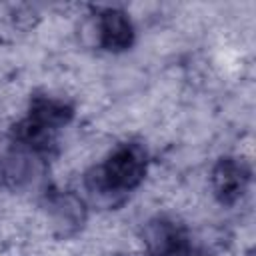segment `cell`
I'll return each mask as SVG.
<instances>
[{"label": "cell", "mask_w": 256, "mask_h": 256, "mask_svg": "<svg viewBox=\"0 0 256 256\" xmlns=\"http://www.w3.org/2000/svg\"><path fill=\"white\" fill-rule=\"evenodd\" d=\"M146 174V150L136 142H124L116 146L108 158L94 168L86 184L92 194L98 196H120L134 190Z\"/></svg>", "instance_id": "1"}, {"label": "cell", "mask_w": 256, "mask_h": 256, "mask_svg": "<svg viewBox=\"0 0 256 256\" xmlns=\"http://www.w3.org/2000/svg\"><path fill=\"white\" fill-rule=\"evenodd\" d=\"M210 184L216 200L230 206L246 194L250 184V168L242 158H220L212 168Z\"/></svg>", "instance_id": "2"}, {"label": "cell", "mask_w": 256, "mask_h": 256, "mask_svg": "<svg viewBox=\"0 0 256 256\" xmlns=\"http://www.w3.org/2000/svg\"><path fill=\"white\" fill-rule=\"evenodd\" d=\"M144 240L152 256H184L188 252L184 228L168 218L152 220L144 230Z\"/></svg>", "instance_id": "3"}, {"label": "cell", "mask_w": 256, "mask_h": 256, "mask_svg": "<svg viewBox=\"0 0 256 256\" xmlns=\"http://www.w3.org/2000/svg\"><path fill=\"white\" fill-rule=\"evenodd\" d=\"M98 40L104 50L122 52L134 42V26L126 12L118 8H106L98 16Z\"/></svg>", "instance_id": "4"}, {"label": "cell", "mask_w": 256, "mask_h": 256, "mask_svg": "<svg viewBox=\"0 0 256 256\" xmlns=\"http://www.w3.org/2000/svg\"><path fill=\"white\" fill-rule=\"evenodd\" d=\"M72 114L74 110L68 102L54 96H36L30 102V110L26 118L50 132H56L58 128L66 126L72 120Z\"/></svg>", "instance_id": "5"}]
</instances>
